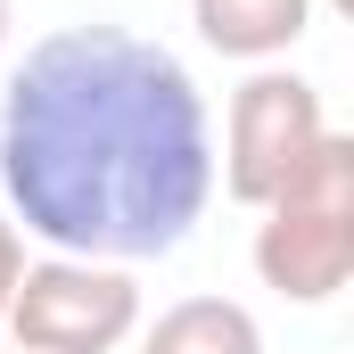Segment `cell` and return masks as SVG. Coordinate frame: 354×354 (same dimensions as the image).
I'll use <instances>...</instances> for the list:
<instances>
[{
	"label": "cell",
	"mask_w": 354,
	"mask_h": 354,
	"mask_svg": "<svg viewBox=\"0 0 354 354\" xmlns=\"http://www.w3.org/2000/svg\"><path fill=\"white\" fill-rule=\"evenodd\" d=\"M0 189L50 256H174L214 198V124L165 41L58 25L0 99Z\"/></svg>",
	"instance_id": "1"
},
{
	"label": "cell",
	"mask_w": 354,
	"mask_h": 354,
	"mask_svg": "<svg viewBox=\"0 0 354 354\" xmlns=\"http://www.w3.org/2000/svg\"><path fill=\"white\" fill-rule=\"evenodd\" d=\"M256 214V280L288 305H330L354 272V132L330 124Z\"/></svg>",
	"instance_id": "2"
},
{
	"label": "cell",
	"mask_w": 354,
	"mask_h": 354,
	"mask_svg": "<svg viewBox=\"0 0 354 354\" xmlns=\"http://www.w3.org/2000/svg\"><path fill=\"white\" fill-rule=\"evenodd\" d=\"M0 330L25 354H115L140 330V288L132 272L91 264V256H41L17 272Z\"/></svg>",
	"instance_id": "3"
},
{
	"label": "cell",
	"mask_w": 354,
	"mask_h": 354,
	"mask_svg": "<svg viewBox=\"0 0 354 354\" xmlns=\"http://www.w3.org/2000/svg\"><path fill=\"white\" fill-rule=\"evenodd\" d=\"M330 132V107L322 91L288 66H256L248 83L231 91V115H223V198L239 206H264L280 181L305 165V149Z\"/></svg>",
	"instance_id": "4"
},
{
	"label": "cell",
	"mask_w": 354,
	"mask_h": 354,
	"mask_svg": "<svg viewBox=\"0 0 354 354\" xmlns=\"http://www.w3.org/2000/svg\"><path fill=\"white\" fill-rule=\"evenodd\" d=\"M189 25L214 58H248V66H272L305 41L313 25V0H189Z\"/></svg>",
	"instance_id": "5"
},
{
	"label": "cell",
	"mask_w": 354,
	"mask_h": 354,
	"mask_svg": "<svg viewBox=\"0 0 354 354\" xmlns=\"http://www.w3.org/2000/svg\"><path fill=\"white\" fill-rule=\"evenodd\" d=\"M140 354H264V330L239 297H181L140 330Z\"/></svg>",
	"instance_id": "6"
},
{
	"label": "cell",
	"mask_w": 354,
	"mask_h": 354,
	"mask_svg": "<svg viewBox=\"0 0 354 354\" xmlns=\"http://www.w3.org/2000/svg\"><path fill=\"white\" fill-rule=\"evenodd\" d=\"M17 272H25V231L0 214V313H8V288H17Z\"/></svg>",
	"instance_id": "7"
},
{
	"label": "cell",
	"mask_w": 354,
	"mask_h": 354,
	"mask_svg": "<svg viewBox=\"0 0 354 354\" xmlns=\"http://www.w3.org/2000/svg\"><path fill=\"white\" fill-rule=\"evenodd\" d=\"M8 25H17V17H8V0H0V50H8Z\"/></svg>",
	"instance_id": "8"
},
{
	"label": "cell",
	"mask_w": 354,
	"mask_h": 354,
	"mask_svg": "<svg viewBox=\"0 0 354 354\" xmlns=\"http://www.w3.org/2000/svg\"><path fill=\"white\" fill-rule=\"evenodd\" d=\"M330 8H354V0H330Z\"/></svg>",
	"instance_id": "9"
},
{
	"label": "cell",
	"mask_w": 354,
	"mask_h": 354,
	"mask_svg": "<svg viewBox=\"0 0 354 354\" xmlns=\"http://www.w3.org/2000/svg\"><path fill=\"white\" fill-rule=\"evenodd\" d=\"M0 354H25V346H0Z\"/></svg>",
	"instance_id": "10"
}]
</instances>
